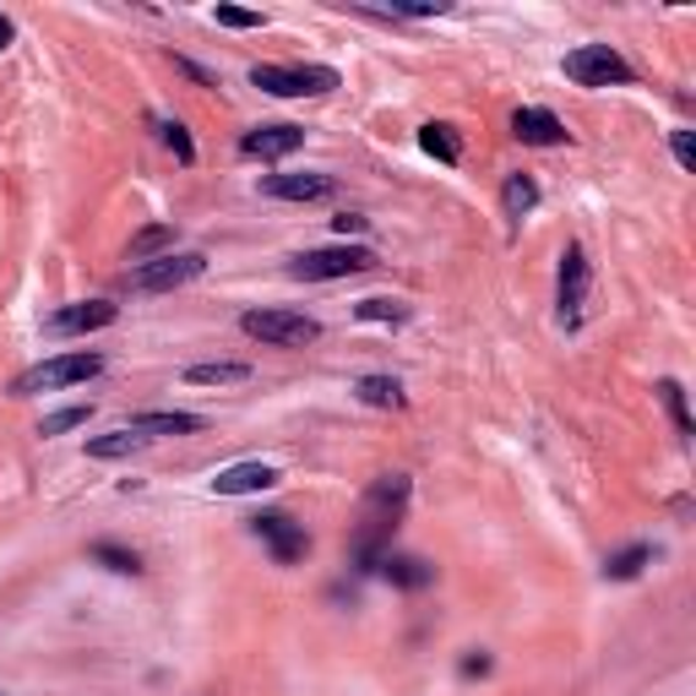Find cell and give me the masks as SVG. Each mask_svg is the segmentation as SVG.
I'll return each instance as SVG.
<instances>
[{
  "label": "cell",
  "mask_w": 696,
  "mask_h": 696,
  "mask_svg": "<svg viewBox=\"0 0 696 696\" xmlns=\"http://www.w3.org/2000/svg\"><path fill=\"white\" fill-rule=\"evenodd\" d=\"M332 191H338V180L321 174V169H305V174H267V180H262V196H273V202H327Z\"/></svg>",
  "instance_id": "30bf717a"
},
{
  "label": "cell",
  "mask_w": 696,
  "mask_h": 696,
  "mask_svg": "<svg viewBox=\"0 0 696 696\" xmlns=\"http://www.w3.org/2000/svg\"><path fill=\"white\" fill-rule=\"evenodd\" d=\"M512 137L523 141V147H566L571 132H566V121H560V115L539 110V104H523V110L512 115Z\"/></svg>",
  "instance_id": "7c38bea8"
},
{
  "label": "cell",
  "mask_w": 696,
  "mask_h": 696,
  "mask_svg": "<svg viewBox=\"0 0 696 696\" xmlns=\"http://www.w3.org/2000/svg\"><path fill=\"white\" fill-rule=\"evenodd\" d=\"M93 419V403H71V409H60V414H49L38 424V435H66V430H82Z\"/></svg>",
  "instance_id": "4316f807"
},
{
  "label": "cell",
  "mask_w": 696,
  "mask_h": 696,
  "mask_svg": "<svg viewBox=\"0 0 696 696\" xmlns=\"http://www.w3.org/2000/svg\"><path fill=\"white\" fill-rule=\"evenodd\" d=\"M115 316H121V305H110V299H82V305H66V310H55V316L44 321V332H49V338L104 332V327H115Z\"/></svg>",
  "instance_id": "9c48e42d"
},
{
  "label": "cell",
  "mask_w": 696,
  "mask_h": 696,
  "mask_svg": "<svg viewBox=\"0 0 696 696\" xmlns=\"http://www.w3.org/2000/svg\"><path fill=\"white\" fill-rule=\"evenodd\" d=\"M93 376H104V354H55V360H44V365L22 370L11 392H16V398H33V392L82 387V381H93Z\"/></svg>",
  "instance_id": "7a4b0ae2"
},
{
  "label": "cell",
  "mask_w": 696,
  "mask_h": 696,
  "mask_svg": "<svg viewBox=\"0 0 696 696\" xmlns=\"http://www.w3.org/2000/svg\"><path fill=\"white\" fill-rule=\"evenodd\" d=\"M185 381H191V387H240V381H251V365H246V360L191 365V370H185Z\"/></svg>",
  "instance_id": "e0dca14e"
},
{
  "label": "cell",
  "mask_w": 696,
  "mask_h": 696,
  "mask_svg": "<svg viewBox=\"0 0 696 696\" xmlns=\"http://www.w3.org/2000/svg\"><path fill=\"white\" fill-rule=\"evenodd\" d=\"M463 675H468V681H473V675H490V653H468V659H463Z\"/></svg>",
  "instance_id": "d6a6232c"
},
{
  "label": "cell",
  "mask_w": 696,
  "mask_h": 696,
  "mask_svg": "<svg viewBox=\"0 0 696 696\" xmlns=\"http://www.w3.org/2000/svg\"><path fill=\"white\" fill-rule=\"evenodd\" d=\"M354 398L365 409H403V381L398 376H360L354 381Z\"/></svg>",
  "instance_id": "ac0fdd59"
},
{
  "label": "cell",
  "mask_w": 696,
  "mask_h": 696,
  "mask_svg": "<svg viewBox=\"0 0 696 696\" xmlns=\"http://www.w3.org/2000/svg\"><path fill=\"white\" fill-rule=\"evenodd\" d=\"M409 473H381L370 490H365V506H360V528L349 539V556H354V571H381V560L392 556V534L409 512Z\"/></svg>",
  "instance_id": "6da1fadb"
},
{
  "label": "cell",
  "mask_w": 696,
  "mask_h": 696,
  "mask_svg": "<svg viewBox=\"0 0 696 696\" xmlns=\"http://www.w3.org/2000/svg\"><path fill=\"white\" fill-rule=\"evenodd\" d=\"M132 430L141 441L152 435H196L202 430V414H185V409H152V414H132Z\"/></svg>",
  "instance_id": "9a60e30c"
},
{
  "label": "cell",
  "mask_w": 696,
  "mask_h": 696,
  "mask_svg": "<svg viewBox=\"0 0 696 696\" xmlns=\"http://www.w3.org/2000/svg\"><path fill=\"white\" fill-rule=\"evenodd\" d=\"M299 147H305V126H256V132L240 137V152L262 158V163H278V158L299 152Z\"/></svg>",
  "instance_id": "4fadbf2b"
},
{
  "label": "cell",
  "mask_w": 696,
  "mask_h": 696,
  "mask_svg": "<svg viewBox=\"0 0 696 696\" xmlns=\"http://www.w3.org/2000/svg\"><path fill=\"white\" fill-rule=\"evenodd\" d=\"M582 305H587V256H582V246H566V256H560V321L577 327Z\"/></svg>",
  "instance_id": "8fae6325"
},
{
  "label": "cell",
  "mask_w": 696,
  "mask_h": 696,
  "mask_svg": "<svg viewBox=\"0 0 696 696\" xmlns=\"http://www.w3.org/2000/svg\"><path fill=\"white\" fill-rule=\"evenodd\" d=\"M354 316H360V321H392V327H398V321H409V305H403V299H360Z\"/></svg>",
  "instance_id": "484cf974"
},
{
  "label": "cell",
  "mask_w": 696,
  "mask_h": 696,
  "mask_svg": "<svg viewBox=\"0 0 696 696\" xmlns=\"http://www.w3.org/2000/svg\"><path fill=\"white\" fill-rule=\"evenodd\" d=\"M174 71H185L196 88H218V77L207 71V66H196V60H185V55H174Z\"/></svg>",
  "instance_id": "4dcf8cb0"
},
{
  "label": "cell",
  "mask_w": 696,
  "mask_h": 696,
  "mask_svg": "<svg viewBox=\"0 0 696 696\" xmlns=\"http://www.w3.org/2000/svg\"><path fill=\"white\" fill-rule=\"evenodd\" d=\"M670 152L681 169H696V147H692V132H670Z\"/></svg>",
  "instance_id": "f546056e"
},
{
  "label": "cell",
  "mask_w": 696,
  "mask_h": 696,
  "mask_svg": "<svg viewBox=\"0 0 696 696\" xmlns=\"http://www.w3.org/2000/svg\"><path fill=\"white\" fill-rule=\"evenodd\" d=\"M659 403L670 409V419H675V435L681 441H692L696 424H692V403H686V387L681 381H659Z\"/></svg>",
  "instance_id": "cb8c5ba5"
},
{
  "label": "cell",
  "mask_w": 696,
  "mask_h": 696,
  "mask_svg": "<svg viewBox=\"0 0 696 696\" xmlns=\"http://www.w3.org/2000/svg\"><path fill=\"white\" fill-rule=\"evenodd\" d=\"M251 534L273 550V560L278 566H294V560L310 556V534L288 517V512H262V517H251Z\"/></svg>",
  "instance_id": "ba28073f"
},
{
  "label": "cell",
  "mask_w": 696,
  "mask_h": 696,
  "mask_svg": "<svg viewBox=\"0 0 696 696\" xmlns=\"http://www.w3.org/2000/svg\"><path fill=\"white\" fill-rule=\"evenodd\" d=\"M213 16H218V27H267V16L251 5H218Z\"/></svg>",
  "instance_id": "f1b7e54d"
},
{
  "label": "cell",
  "mask_w": 696,
  "mask_h": 696,
  "mask_svg": "<svg viewBox=\"0 0 696 696\" xmlns=\"http://www.w3.org/2000/svg\"><path fill=\"white\" fill-rule=\"evenodd\" d=\"M251 82L273 99H321L338 88L332 66H251Z\"/></svg>",
  "instance_id": "8992f818"
},
{
  "label": "cell",
  "mask_w": 696,
  "mask_h": 696,
  "mask_svg": "<svg viewBox=\"0 0 696 696\" xmlns=\"http://www.w3.org/2000/svg\"><path fill=\"white\" fill-rule=\"evenodd\" d=\"M93 560H99V566H110V571H121V577H137V571H141L137 550H126V545H110V539H99V545H93Z\"/></svg>",
  "instance_id": "d4e9b609"
},
{
  "label": "cell",
  "mask_w": 696,
  "mask_h": 696,
  "mask_svg": "<svg viewBox=\"0 0 696 696\" xmlns=\"http://www.w3.org/2000/svg\"><path fill=\"white\" fill-rule=\"evenodd\" d=\"M240 332L267 343V349H305L321 338V321L305 316V310H246L240 316Z\"/></svg>",
  "instance_id": "3957f363"
},
{
  "label": "cell",
  "mask_w": 696,
  "mask_h": 696,
  "mask_svg": "<svg viewBox=\"0 0 696 696\" xmlns=\"http://www.w3.org/2000/svg\"><path fill=\"white\" fill-rule=\"evenodd\" d=\"M283 473L273 463H235V468H224L218 479H213V490L218 495H262V490H273Z\"/></svg>",
  "instance_id": "5bb4252c"
},
{
  "label": "cell",
  "mask_w": 696,
  "mask_h": 696,
  "mask_svg": "<svg viewBox=\"0 0 696 696\" xmlns=\"http://www.w3.org/2000/svg\"><path fill=\"white\" fill-rule=\"evenodd\" d=\"M381 577H387L392 587H403V593H419V587L435 582V566L419 560V556H387L381 560Z\"/></svg>",
  "instance_id": "2e32d148"
},
{
  "label": "cell",
  "mask_w": 696,
  "mask_h": 696,
  "mask_svg": "<svg viewBox=\"0 0 696 696\" xmlns=\"http://www.w3.org/2000/svg\"><path fill=\"white\" fill-rule=\"evenodd\" d=\"M174 251V224H147L141 235H132V246H126V262H152V256H169Z\"/></svg>",
  "instance_id": "d6986e66"
},
{
  "label": "cell",
  "mask_w": 696,
  "mask_h": 696,
  "mask_svg": "<svg viewBox=\"0 0 696 696\" xmlns=\"http://www.w3.org/2000/svg\"><path fill=\"white\" fill-rule=\"evenodd\" d=\"M501 207H506V218H528L539 207V180L534 174H512L501 185Z\"/></svg>",
  "instance_id": "7402d4cb"
},
{
  "label": "cell",
  "mask_w": 696,
  "mask_h": 696,
  "mask_svg": "<svg viewBox=\"0 0 696 696\" xmlns=\"http://www.w3.org/2000/svg\"><path fill=\"white\" fill-rule=\"evenodd\" d=\"M11 38H16V22L0 11V49H11Z\"/></svg>",
  "instance_id": "836d02e7"
},
{
  "label": "cell",
  "mask_w": 696,
  "mask_h": 696,
  "mask_svg": "<svg viewBox=\"0 0 696 696\" xmlns=\"http://www.w3.org/2000/svg\"><path fill=\"white\" fill-rule=\"evenodd\" d=\"M419 147L435 158V163H463V141H457V132L452 126H441V121H430V126H419Z\"/></svg>",
  "instance_id": "44dd1931"
},
{
  "label": "cell",
  "mask_w": 696,
  "mask_h": 696,
  "mask_svg": "<svg viewBox=\"0 0 696 696\" xmlns=\"http://www.w3.org/2000/svg\"><path fill=\"white\" fill-rule=\"evenodd\" d=\"M370 267H376V256H370L365 246H321V251L294 256V262H288V278L338 283V278H360V273H370Z\"/></svg>",
  "instance_id": "277c9868"
},
{
  "label": "cell",
  "mask_w": 696,
  "mask_h": 696,
  "mask_svg": "<svg viewBox=\"0 0 696 696\" xmlns=\"http://www.w3.org/2000/svg\"><path fill=\"white\" fill-rule=\"evenodd\" d=\"M207 273V256L202 251H169V256H152L132 267V288L137 294H169V288H185Z\"/></svg>",
  "instance_id": "52a82bcc"
},
{
  "label": "cell",
  "mask_w": 696,
  "mask_h": 696,
  "mask_svg": "<svg viewBox=\"0 0 696 696\" xmlns=\"http://www.w3.org/2000/svg\"><path fill=\"white\" fill-rule=\"evenodd\" d=\"M560 71L577 82V88H626L637 71L626 66V55L620 49H609V44H582V49H571L566 60H560Z\"/></svg>",
  "instance_id": "5b68a950"
},
{
  "label": "cell",
  "mask_w": 696,
  "mask_h": 696,
  "mask_svg": "<svg viewBox=\"0 0 696 696\" xmlns=\"http://www.w3.org/2000/svg\"><path fill=\"white\" fill-rule=\"evenodd\" d=\"M158 132H163V147H169L180 163H196V141H191V132H185L180 121H163Z\"/></svg>",
  "instance_id": "83f0119b"
},
{
  "label": "cell",
  "mask_w": 696,
  "mask_h": 696,
  "mask_svg": "<svg viewBox=\"0 0 696 696\" xmlns=\"http://www.w3.org/2000/svg\"><path fill=\"white\" fill-rule=\"evenodd\" d=\"M332 224H338V235L349 240V235H365V224H370V218H360V213H343V218H332Z\"/></svg>",
  "instance_id": "1f68e13d"
},
{
  "label": "cell",
  "mask_w": 696,
  "mask_h": 696,
  "mask_svg": "<svg viewBox=\"0 0 696 696\" xmlns=\"http://www.w3.org/2000/svg\"><path fill=\"white\" fill-rule=\"evenodd\" d=\"M147 441H141L132 424H121V430H110V435H88V457H99V463H115V457H132L141 452Z\"/></svg>",
  "instance_id": "ffe728a7"
},
{
  "label": "cell",
  "mask_w": 696,
  "mask_h": 696,
  "mask_svg": "<svg viewBox=\"0 0 696 696\" xmlns=\"http://www.w3.org/2000/svg\"><path fill=\"white\" fill-rule=\"evenodd\" d=\"M653 566V545H626L620 556L604 560V582H631V577H642Z\"/></svg>",
  "instance_id": "603a6c76"
}]
</instances>
